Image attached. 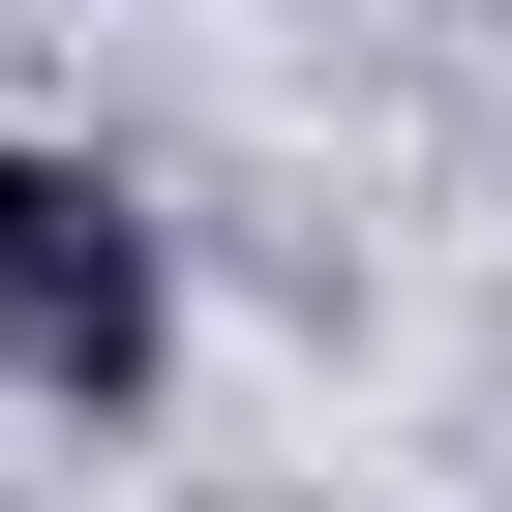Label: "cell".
I'll return each instance as SVG.
<instances>
[{
    "mask_svg": "<svg viewBox=\"0 0 512 512\" xmlns=\"http://www.w3.org/2000/svg\"><path fill=\"white\" fill-rule=\"evenodd\" d=\"M0 362L31 392H151L181 362V272H151V211L91 151H0Z\"/></svg>",
    "mask_w": 512,
    "mask_h": 512,
    "instance_id": "1",
    "label": "cell"
}]
</instances>
